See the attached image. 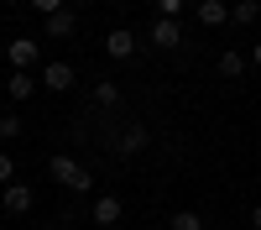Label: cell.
Returning a JSON list of instances; mask_svg holds the SVG:
<instances>
[{"label": "cell", "mask_w": 261, "mask_h": 230, "mask_svg": "<svg viewBox=\"0 0 261 230\" xmlns=\"http://www.w3.org/2000/svg\"><path fill=\"white\" fill-rule=\"evenodd\" d=\"M256 6H261V0H256Z\"/></svg>", "instance_id": "24"}, {"label": "cell", "mask_w": 261, "mask_h": 230, "mask_svg": "<svg viewBox=\"0 0 261 230\" xmlns=\"http://www.w3.org/2000/svg\"><path fill=\"white\" fill-rule=\"evenodd\" d=\"M47 173L63 183V188H73V194H89V188H94V178H89V167H84V162H73L68 152H58L53 162H47Z\"/></svg>", "instance_id": "1"}, {"label": "cell", "mask_w": 261, "mask_h": 230, "mask_svg": "<svg viewBox=\"0 0 261 230\" xmlns=\"http://www.w3.org/2000/svg\"><path fill=\"white\" fill-rule=\"evenodd\" d=\"M256 21H261L256 0H235V6H230V27H256Z\"/></svg>", "instance_id": "11"}, {"label": "cell", "mask_w": 261, "mask_h": 230, "mask_svg": "<svg viewBox=\"0 0 261 230\" xmlns=\"http://www.w3.org/2000/svg\"><path fill=\"white\" fill-rule=\"evenodd\" d=\"M6 58H11V68H16V73H27L32 63L42 58V53H37V37H16L11 47H6Z\"/></svg>", "instance_id": "4"}, {"label": "cell", "mask_w": 261, "mask_h": 230, "mask_svg": "<svg viewBox=\"0 0 261 230\" xmlns=\"http://www.w3.org/2000/svg\"><path fill=\"white\" fill-rule=\"evenodd\" d=\"M115 99H120V84H110V79H99V84H94V105H105V110H110Z\"/></svg>", "instance_id": "14"}, {"label": "cell", "mask_w": 261, "mask_h": 230, "mask_svg": "<svg viewBox=\"0 0 261 230\" xmlns=\"http://www.w3.org/2000/svg\"><path fill=\"white\" fill-rule=\"evenodd\" d=\"M0 204H6V215H27L37 204V194H32V183H6L0 188Z\"/></svg>", "instance_id": "3"}, {"label": "cell", "mask_w": 261, "mask_h": 230, "mask_svg": "<svg viewBox=\"0 0 261 230\" xmlns=\"http://www.w3.org/2000/svg\"><path fill=\"white\" fill-rule=\"evenodd\" d=\"M251 63H256V68H261V42H256V47H251Z\"/></svg>", "instance_id": "21"}, {"label": "cell", "mask_w": 261, "mask_h": 230, "mask_svg": "<svg viewBox=\"0 0 261 230\" xmlns=\"http://www.w3.org/2000/svg\"><path fill=\"white\" fill-rule=\"evenodd\" d=\"M178 42H183V21H172V16H157V21H151V47L172 53Z\"/></svg>", "instance_id": "2"}, {"label": "cell", "mask_w": 261, "mask_h": 230, "mask_svg": "<svg viewBox=\"0 0 261 230\" xmlns=\"http://www.w3.org/2000/svg\"><path fill=\"white\" fill-rule=\"evenodd\" d=\"M73 79H79V73H73V63H58V58L42 68V84H47V89H58V94H68V89H73Z\"/></svg>", "instance_id": "6"}, {"label": "cell", "mask_w": 261, "mask_h": 230, "mask_svg": "<svg viewBox=\"0 0 261 230\" xmlns=\"http://www.w3.org/2000/svg\"><path fill=\"white\" fill-rule=\"evenodd\" d=\"M136 152H146V125H125L115 136V157H136Z\"/></svg>", "instance_id": "7"}, {"label": "cell", "mask_w": 261, "mask_h": 230, "mask_svg": "<svg viewBox=\"0 0 261 230\" xmlns=\"http://www.w3.org/2000/svg\"><path fill=\"white\" fill-rule=\"evenodd\" d=\"M42 230H63V225H42Z\"/></svg>", "instance_id": "22"}, {"label": "cell", "mask_w": 261, "mask_h": 230, "mask_svg": "<svg viewBox=\"0 0 261 230\" xmlns=\"http://www.w3.org/2000/svg\"><path fill=\"white\" fill-rule=\"evenodd\" d=\"M157 11H162V16H172V21H178V16H183V0H157Z\"/></svg>", "instance_id": "19"}, {"label": "cell", "mask_w": 261, "mask_h": 230, "mask_svg": "<svg viewBox=\"0 0 261 230\" xmlns=\"http://www.w3.org/2000/svg\"><path fill=\"white\" fill-rule=\"evenodd\" d=\"M214 68H220V79H230V84H235V79H246L251 58H246V53H235V47H225V53H220V63H214Z\"/></svg>", "instance_id": "9"}, {"label": "cell", "mask_w": 261, "mask_h": 230, "mask_svg": "<svg viewBox=\"0 0 261 230\" xmlns=\"http://www.w3.org/2000/svg\"><path fill=\"white\" fill-rule=\"evenodd\" d=\"M6 89H11V99H32V94H37V79H32V73H11Z\"/></svg>", "instance_id": "13"}, {"label": "cell", "mask_w": 261, "mask_h": 230, "mask_svg": "<svg viewBox=\"0 0 261 230\" xmlns=\"http://www.w3.org/2000/svg\"><path fill=\"white\" fill-rule=\"evenodd\" d=\"M89 215H94V225H105V230H110V225H120V215H125V204H120V194H99Z\"/></svg>", "instance_id": "5"}, {"label": "cell", "mask_w": 261, "mask_h": 230, "mask_svg": "<svg viewBox=\"0 0 261 230\" xmlns=\"http://www.w3.org/2000/svg\"><path fill=\"white\" fill-rule=\"evenodd\" d=\"M251 230H261V204H251Z\"/></svg>", "instance_id": "20"}, {"label": "cell", "mask_w": 261, "mask_h": 230, "mask_svg": "<svg viewBox=\"0 0 261 230\" xmlns=\"http://www.w3.org/2000/svg\"><path fill=\"white\" fill-rule=\"evenodd\" d=\"M32 11H42V16H58V11H68L63 0H32Z\"/></svg>", "instance_id": "18"}, {"label": "cell", "mask_w": 261, "mask_h": 230, "mask_svg": "<svg viewBox=\"0 0 261 230\" xmlns=\"http://www.w3.org/2000/svg\"><path fill=\"white\" fill-rule=\"evenodd\" d=\"M167 225H172V230H204V220L193 215V209H178V215H172Z\"/></svg>", "instance_id": "15"}, {"label": "cell", "mask_w": 261, "mask_h": 230, "mask_svg": "<svg viewBox=\"0 0 261 230\" xmlns=\"http://www.w3.org/2000/svg\"><path fill=\"white\" fill-rule=\"evenodd\" d=\"M157 230H172V225H157Z\"/></svg>", "instance_id": "23"}, {"label": "cell", "mask_w": 261, "mask_h": 230, "mask_svg": "<svg viewBox=\"0 0 261 230\" xmlns=\"http://www.w3.org/2000/svg\"><path fill=\"white\" fill-rule=\"evenodd\" d=\"M42 32H47V37H73V16H68V11L42 16Z\"/></svg>", "instance_id": "12"}, {"label": "cell", "mask_w": 261, "mask_h": 230, "mask_svg": "<svg viewBox=\"0 0 261 230\" xmlns=\"http://www.w3.org/2000/svg\"><path fill=\"white\" fill-rule=\"evenodd\" d=\"M11 178H16V162H11V152H0V188H6Z\"/></svg>", "instance_id": "17"}, {"label": "cell", "mask_w": 261, "mask_h": 230, "mask_svg": "<svg viewBox=\"0 0 261 230\" xmlns=\"http://www.w3.org/2000/svg\"><path fill=\"white\" fill-rule=\"evenodd\" d=\"M199 27H230V6L225 0H199Z\"/></svg>", "instance_id": "10"}, {"label": "cell", "mask_w": 261, "mask_h": 230, "mask_svg": "<svg viewBox=\"0 0 261 230\" xmlns=\"http://www.w3.org/2000/svg\"><path fill=\"white\" fill-rule=\"evenodd\" d=\"M105 53H110V58H130V53H136V32H130V27L105 32Z\"/></svg>", "instance_id": "8"}, {"label": "cell", "mask_w": 261, "mask_h": 230, "mask_svg": "<svg viewBox=\"0 0 261 230\" xmlns=\"http://www.w3.org/2000/svg\"><path fill=\"white\" fill-rule=\"evenodd\" d=\"M21 136V115H0V141H16Z\"/></svg>", "instance_id": "16"}]
</instances>
